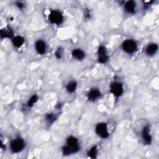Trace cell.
Instances as JSON below:
<instances>
[{"label":"cell","instance_id":"6","mask_svg":"<svg viewBox=\"0 0 159 159\" xmlns=\"http://www.w3.org/2000/svg\"><path fill=\"white\" fill-rule=\"evenodd\" d=\"M96 134L102 139H106L109 137V132L107 125L104 122L98 123L95 127Z\"/></svg>","mask_w":159,"mask_h":159},{"label":"cell","instance_id":"11","mask_svg":"<svg viewBox=\"0 0 159 159\" xmlns=\"http://www.w3.org/2000/svg\"><path fill=\"white\" fill-rule=\"evenodd\" d=\"M46 43L42 40H38L35 43V48L36 52L40 54L43 55L46 52Z\"/></svg>","mask_w":159,"mask_h":159},{"label":"cell","instance_id":"10","mask_svg":"<svg viewBox=\"0 0 159 159\" xmlns=\"http://www.w3.org/2000/svg\"><path fill=\"white\" fill-rule=\"evenodd\" d=\"M124 8L125 11L130 14H134L135 13L136 11V4L134 1H127L124 2Z\"/></svg>","mask_w":159,"mask_h":159},{"label":"cell","instance_id":"13","mask_svg":"<svg viewBox=\"0 0 159 159\" xmlns=\"http://www.w3.org/2000/svg\"><path fill=\"white\" fill-rule=\"evenodd\" d=\"M13 35H14L13 31L9 27H6V28L2 29L0 31V36L1 39H5V38L12 39L14 37Z\"/></svg>","mask_w":159,"mask_h":159},{"label":"cell","instance_id":"8","mask_svg":"<svg viewBox=\"0 0 159 159\" xmlns=\"http://www.w3.org/2000/svg\"><path fill=\"white\" fill-rule=\"evenodd\" d=\"M142 138L143 143L146 145H150L152 142V138L150 134V127L148 125H145L142 130Z\"/></svg>","mask_w":159,"mask_h":159},{"label":"cell","instance_id":"9","mask_svg":"<svg viewBox=\"0 0 159 159\" xmlns=\"http://www.w3.org/2000/svg\"><path fill=\"white\" fill-rule=\"evenodd\" d=\"M101 91L98 88H92L87 94V98L89 101L94 102L100 98Z\"/></svg>","mask_w":159,"mask_h":159},{"label":"cell","instance_id":"7","mask_svg":"<svg viewBox=\"0 0 159 159\" xmlns=\"http://www.w3.org/2000/svg\"><path fill=\"white\" fill-rule=\"evenodd\" d=\"M109 59L106 48L104 46L101 45L98 49V61L100 63H106Z\"/></svg>","mask_w":159,"mask_h":159},{"label":"cell","instance_id":"3","mask_svg":"<svg viewBox=\"0 0 159 159\" xmlns=\"http://www.w3.org/2000/svg\"><path fill=\"white\" fill-rule=\"evenodd\" d=\"M48 20L52 24L60 25L63 21V16L60 11L51 10L48 15Z\"/></svg>","mask_w":159,"mask_h":159},{"label":"cell","instance_id":"22","mask_svg":"<svg viewBox=\"0 0 159 159\" xmlns=\"http://www.w3.org/2000/svg\"><path fill=\"white\" fill-rule=\"evenodd\" d=\"M84 17L86 19H89L91 17V14L89 11V9H85L84 10Z\"/></svg>","mask_w":159,"mask_h":159},{"label":"cell","instance_id":"4","mask_svg":"<svg viewBox=\"0 0 159 159\" xmlns=\"http://www.w3.org/2000/svg\"><path fill=\"white\" fill-rule=\"evenodd\" d=\"M137 48V43L135 40L132 39H127L122 43V50L128 54L134 53Z\"/></svg>","mask_w":159,"mask_h":159},{"label":"cell","instance_id":"2","mask_svg":"<svg viewBox=\"0 0 159 159\" xmlns=\"http://www.w3.org/2000/svg\"><path fill=\"white\" fill-rule=\"evenodd\" d=\"M25 146V143L24 139L18 137L13 140H12L10 143V150L14 153H17L24 148Z\"/></svg>","mask_w":159,"mask_h":159},{"label":"cell","instance_id":"5","mask_svg":"<svg viewBox=\"0 0 159 159\" xmlns=\"http://www.w3.org/2000/svg\"><path fill=\"white\" fill-rule=\"evenodd\" d=\"M109 90L112 94L116 98L121 96L124 93L123 84L118 81H114L111 83L109 86Z\"/></svg>","mask_w":159,"mask_h":159},{"label":"cell","instance_id":"15","mask_svg":"<svg viewBox=\"0 0 159 159\" xmlns=\"http://www.w3.org/2000/svg\"><path fill=\"white\" fill-rule=\"evenodd\" d=\"M73 57L78 60H82L85 57L84 52L80 48H75L71 52Z\"/></svg>","mask_w":159,"mask_h":159},{"label":"cell","instance_id":"21","mask_svg":"<svg viewBox=\"0 0 159 159\" xmlns=\"http://www.w3.org/2000/svg\"><path fill=\"white\" fill-rule=\"evenodd\" d=\"M16 6L19 9H23L25 7V4L22 1H17L16 2Z\"/></svg>","mask_w":159,"mask_h":159},{"label":"cell","instance_id":"16","mask_svg":"<svg viewBox=\"0 0 159 159\" xmlns=\"http://www.w3.org/2000/svg\"><path fill=\"white\" fill-rule=\"evenodd\" d=\"M77 88V83L75 81H71L68 82L66 86V90L68 93H74Z\"/></svg>","mask_w":159,"mask_h":159},{"label":"cell","instance_id":"20","mask_svg":"<svg viewBox=\"0 0 159 159\" xmlns=\"http://www.w3.org/2000/svg\"><path fill=\"white\" fill-rule=\"evenodd\" d=\"M63 48L61 47H58L55 52V56L57 58L60 59L63 55Z\"/></svg>","mask_w":159,"mask_h":159},{"label":"cell","instance_id":"12","mask_svg":"<svg viewBox=\"0 0 159 159\" xmlns=\"http://www.w3.org/2000/svg\"><path fill=\"white\" fill-rule=\"evenodd\" d=\"M158 45L155 43H151L148 44L145 49V53L147 55L152 56L156 53L158 50Z\"/></svg>","mask_w":159,"mask_h":159},{"label":"cell","instance_id":"19","mask_svg":"<svg viewBox=\"0 0 159 159\" xmlns=\"http://www.w3.org/2000/svg\"><path fill=\"white\" fill-rule=\"evenodd\" d=\"M98 153V150H97V148L96 146H93V147H91L88 152V157H89L90 158H94L96 157V155Z\"/></svg>","mask_w":159,"mask_h":159},{"label":"cell","instance_id":"18","mask_svg":"<svg viewBox=\"0 0 159 159\" xmlns=\"http://www.w3.org/2000/svg\"><path fill=\"white\" fill-rule=\"evenodd\" d=\"M38 100V96L36 94L32 95L28 100L27 102V106L28 107H32L37 101Z\"/></svg>","mask_w":159,"mask_h":159},{"label":"cell","instance_id":"14","mask_svg":"<svg viewBox=\"0 0 159 159\" xmlns=\"http://www.w3.org/2000/svg\"><path fill=\"white\" fill-rule=\"evenodd\" d=\"M11 41H12V45L15 47L19 48L24 44V43L25 42V40L22 36L16 35V36H14L11 39Z\"/></svg>","mask_w":159,"mask_h":159},{"label":"cell","instance_id":"1","mask_svg":"<svg viewBox=\"0 0 159 159\" xmlns=\"http://www.w3.org/2000/svg\"><path fill=\"white\" fill-rule=\"evenodd\" d=\"M80 150L78 139L74 136H70L66 139V145L62 147V153L64 155L76 153Z\"/></svg>","mask_w":159,"mask_h":159},{"label":"cell","instance_id":"17","mask_svg":"<svg viewBox=\"0 0 159 159\" xmlns=\"http://www.w3.org/2000/svg\"><path fill=\"white\" fill-rule=\"evenodd\" d=\"M57 118V117L55 114H54V113H48V114H46L45 119L46 122L48 124H52L55 121Z\"/></svg>","mask_w":159,"mask_h":159}]
</instances>
